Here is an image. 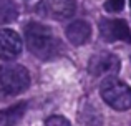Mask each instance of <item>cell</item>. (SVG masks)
<instances>
[{"instance_id": "6da1fadb", "label": "cell", "mask_w": 131, "mask_h": 126, "mask_svg": "<svg viewBox=\"0 0 131 126\" xmlns=\"http://www.w3.org/2000/svg\"><path fill=\"white\" fill-rule=\"evenodd\" d=\"M25 42L32 55L40 60H51L61 52V45L48 27L40 23H28L25 28Z\"/></svg>"}, {"instance_id": "7a4b0ae2", "label": "cell", "mask_w": 131, "mask_h": 126, "mask_svg": "<svg viewBox=\"0 0 131 126\" xmlns=\"http://www.w3.org/2000/svg\"><path fill=\"white\" fill-rule=\"evenodd\" d=\"M30 85V73L22 65H2L0 66V100L17 96Z\"/></svg>"}, {"instance_id": "3957f363", "label": "cell", "mask_w": 131, "mask_h": 126, "mask_svg": "<svg viewBox=\"0 0 131 126\" xmlns=\"http://www.w3.org/2000/svg\"><path fill=\"white\" fill-rule=\"evenodd\" d=\"M101 98L106 105L118 111L131 108V88L118 78H106L100 86Z\"/></svg>"}, {"instance_id": "277c9868", "label": "cell", "mask_w": 131, "mask_h": 126, "mask_svg": "<svg viewBox=\"0 0 131 126\" xmlns=\"http://www.w3.org/2000/svg\"><path fill=\"white\" fill-rule=\"evenodd\" d=\"M37 12L45 18L65 20L75 15L77 2L75 0H40L37 5Z\"/></svg>"}, {"instance_id": "5b68a950", "label": "cell", "mask_w": 131, "mask_h": 126, "mask_svg": "<svg viewBox=\"0 0 131 126\" xmlns=\"http://www.w3.org/2000/svg\"><path fill=\"white\" fill-rule=\"evenodd\" d=\"M100 33L105 42H121L131 43V32L125 20L119 18H101L100 20Z\"/></svg>"}, {"instance_id": "8992f818", "label": "cell", "mask_w": 131, "mask_h": 126, "mask_svg": "<svg viewBox=\"0 0 131 126\" xmlns=\"http://www.w3.org/2000/svg\"><path fill=\"white\" fill-rule=\"evenodd\" d=\"M119 58L113 53H96L88 62V71L93 76L116 75L119 71Z\"/></svg>"}, {"instance_id": "52a82bcc", "label": "cell", "mask_w": 131, "mask_h": 126, "mask_svg": "<svg viewBox=\"0 0 131 126\" xmlns=\"http://www.w3.org/2000/svg\"><path fill=\"white\" fill-rule=\"evenodd\" d=\"M22 52V38L10 28H0V60H13Z\"/></svg>"}, {"instance_id": "ba28073f", "label": "cell", "mask_w": 131, "mask_h": 126, "mask_svg": "<svg viewBox=\"0 0 131 126\" xmlns=\"http://www.w3.org/2000/svg\"><path fill=\"white\" fill-rule=\"evenodd\" d=\"M90 37H91V27L85 20H77V22L70 23L67 28V38L70 40V43L77 47L85 45L90 40Z\"/></svg>"}, {"instance_id": "9c48e42d", "label": "cell", "mask_w": 131, "mask_h": 126, "mask_svg": "<svg viewBox=\"0 0 131 126\" xmlns=\"http://www.w3.org/2000/svg\"><path fill=\"white\" fill-rule=\"evenodd\" d=\"M27 111V103H17L0 111V126H17Z\"/></svg>"}, {"instance_id": "30bf717a", "label": "cell", "mask_w": 131, "mask_h": 126, "mask_svg": "<svg viewBox=\"0 0 131 126\" xmlns=\"http://www.w3.org/2000/svg\"><path fill=\"white\" fill-rule=\"evenodd\" d=\"M18 17V8L12 0H0V25L13 22Z\"/></svg>"}, {"instance_id": "8fae6325", "label": "cell", "mask_w": 131, "mask_h": 126, "mask_svg": "<svg viewBox=\"0 0 131 126\" xmlns=\"http://www.w3.org/2000/svg\"><path fill=\"white\" fill-rule=\"evenodd\" d=\"M45 126H71L70 121L65 116H60V114H53V116L47 118L45 120Z\"/></svg>"}, {"instance_id": "7c38bea8", "label": "cell", "mask_w": 131, "mask_h": 126, "mask_svg": "<svg viewBox=\"0 0 131 126\" xmlns=\"http://www.w3.org/2000/svg\"><path fill=\"white\" fill-rule=\"evenodd\" d=\"M125 7V0H108L105 3V8L108 12H119Z\"/></svg>"}, {"instance_id": "4fadbf2b", "label": "cell", "mask_w": 131, "mask_h": 126, "mask_svg": "<svg viewBox=\"0 0 131 126\" xmlns=\"http://www.w3.org/2000/svg\"><path fill=\"white\" fill-rule=\"evenodd\" d=\"M129 3H131V0H129Z\"/></svg>"}]
</instances>
